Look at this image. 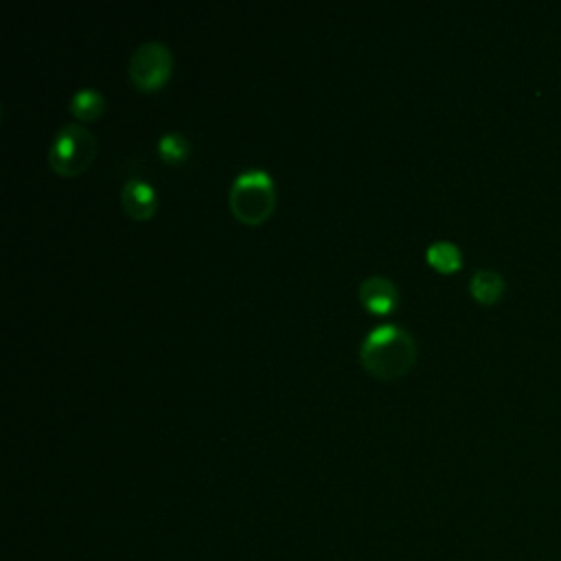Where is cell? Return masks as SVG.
<instances>
[{
	"instance_id": "ba28073f",
	"label": "cell",
	"mask_w": 561,
	"mask_h": 561,
	"mask_svg": "<svg viewBox=\"0 0 561 561\" xmlns=\"http://www.w3.org/2000/svg\"><path fill=\"white\" fill-rule=\"evenodd\" d=\"M70 112L81 121H92L103 114L105 96L96 88H81L68 101Z\"/></svg>"
},
{
	"instance_id": "8992f818",
	"label": "cell",
	"mask_w": 561,
	"mask_h": 561,
	"mask_svg": "<svg viewBox=\"0 0 561 561\" xmlns=\"http://www.w3.org/2000/svg\"><path fill=\"white\" fill-rule=\"evenodd\" d=\"M156 191L142 178H127L121 188V206L134 219H147L156 210Z\"/></svg>"
},
{
	"instance_id": "277c9868",
	"label": "cell",
	"mask_w": 561,
	"mask_h": 561,
	"mask_svg": "<svg viewBox=\"0 0 561 561\" xmlns=\"http://www.w3.org/2000/svg\"><path fill=\"white\" fill-rule=\"evenodd\" d=\"M173 68V55L167 44L147 39L134 48L127 64V75L138 90H158L164 85Z\"/></svg>"
},
{
	"instance_id": "52a82bcc",
	"label": "cell",
	"mask_w": 561,
	"mask_h": 561,
	"mask_svg": "<svg viewBox=\"0 0 561 561\" xmlns=\"http://www.w3.org/2000/svg\"><path fill=\"white\" fill-rule=\"evenodd\" d=\"M469 291L471 296L482 305H493L504 294V278L495 270H476L469 278Z\"/></svg>"
},
{
	"instance_id": "5b68a950",
	"label": "cell",
	"mask_w": 561,
	"mask_h": 561,
	"mask_svg": "<svg viewBox=\"0 0 561 561\" xmlns=\"http://www.w3.org/2000/svg\"><path fill=\"white\" fill-rule=\"evenodd\" d=\"M359 300L362 305L373 311V313H388L397 307L399 294L394 283L388 276L381 274H370L359 283Z\"/></svg>"
},
{
	"instance_id": "7a4b0ae2",
	"label": "cell",
	"mask_w": 561,
	"mask_h": 561,
	"mask_svg": "<svg viewBox=\"0 0 561 561\" xmlns=\"http://www.w3.org/2000/svg\"><path fill=\"white\" fill-rule=\"evenodd\" d=\"M228 206L243 224H261L276 206L274 180L263 169H245L228 188Z\"/></svg>"
},
{
	"instance_id": "9c48e42d",
	"label": "cell",
	"mask_w": 561,
	"mask_h": 561,
	"mask_svg": "<svg viewBox=\"0 0 561 561\" xmlns=\"http://www.w3.org/2000/svg\"><path fill=\"white\" fill-rule=\"evenodd\" d=\"M425 259L432 267L440 270V272H454L460 267L462 263V254H460V248L447 239H438V241H432L425 250Z\"/></svg>"
},
{
	"instance_id": "3957f363",
	"label": "cell",
	"mask_w": 561,
	"mask_h": 561,
	"mask_svg": "<svg viewBox=\"0 0 561 561\" xmlns=\"http://www.w3.org/2000/svg\"><path fill=\"white\" fill-rule=\"evenodd\" d=\"M96 136L81 123H64L50 140L48 164L55 173L79 175L94 160Z\"/></svg>"
},
{
	"instance_id": "6da1fadb",
	"label": "cell",
	"mask_w": 561,
	"mask_h": 561,
	"mask_svg": "<svg viewBox=\"0 0 561 561\" xmlns=\"http://www.w3.org/2000/svg\"><path fill=\"white\" fill-rule=\"evenodd\" d=\"M359 359L375 377L394 379L412 368L416 359V342L401 324L383 322L362 337Z\"/></svg>"
},
{
	"instance_id": "30bf717a",
	"label": "cell",
	"mask_w": 561,
	"mask_h": 561,
	"mask_svg": "<svg viewBox=\"0 0 561 561\" xmlns=\"http://www.w3.org/2000/svg\"><path fill=\"white\" fill-rule=\"evenodd\" d=\"M158 153L169 164H180L191 153V142L182 131H167L158 138Z\"/></svg>"
}]
</instances>
